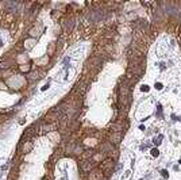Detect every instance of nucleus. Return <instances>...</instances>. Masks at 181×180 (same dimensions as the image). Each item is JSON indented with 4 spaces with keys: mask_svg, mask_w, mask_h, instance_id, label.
Returning a JSON list of instances; mask_svg holds the SVG:
<instances>
[{
    "mask_svg": "<svg viewBox=\"0 0 181 180\" xmlns=\"http://www.w3.org/2000/svg\"><path fill=\"white\" fill-rule=\"evenodd\" d=\"M162 176H164V177H168V172H166V171H162Z\"/></svg>",
    "mask_w": 181,
    "mask_h": 180,
    "instance_id": "5701e85b",
    "label": "nucleus"
},
{
    "mask_svg": "<svg viewBox=\"0 0 181 180\" xmlns=\"http://www.w3.org/2000/svg\"><path fill=\"white\" fill-rule=\"evenodd\" d=\"M100 149H102V152H103V153H110V154H111L112 152L115 150L114 145H112L110 141H105V142H103V144L100 145Z\"/></svg>",
    "mask_w": 181,
    "mask_h": 180,
    "instance_id": "6e6552de",
    "label": "nucleus"
},
{
    "mask_svg": "<svg viewBox=\"0 0 181 180\" xmlns=\"http://www.w3.org/2000/svg\"><path fill=\"white\" fill-rule=\"evenodd\" d=\"M80 168H81V171L83 172H91V171H93L96 168V164L93 163V161H91V160H85V161H83L81 164H80Z\"/></svg>",
    "mask_w": 181,
    "mask_h": 180,
    "instance_id": "39448f33",
    "label": "nucleus"
},
{
    "mask_svg": "<svg viewBox=\"0 0 181 180\" xmlns=\"http://www.w3.org/2000/svg\"><path fill=\"white\" fill-rule=\"evenodd\" d=\"M104 49L108 51V53H110V51H114V46H112L111 43H108V45H105V48H104Z\"/></svg>",
    "mask_w": 181,
    "mask_h": 180,
    "instance_id": "6ab92c4d",
    "label": "nucleus"
},
{
    "mask_svg": "<svg viewBox=\"0 0 181 180\" xmlns=\"http://www.w3.org/2000/svg\"><path fill=\"white\" fill-rule=\"evenodd\" d=\"M30 69H31V65H29V64H20L19 65V71L23 72V73H25V72H29Z\"/></svg>",
    "mask_w": 181,
    "mask_h": 180,
    "instance_id": "a211bd4d",
    "label": "nucleus"
},
{
    "mask_svg": "<svg viewBox=\"0 0 181 180\" xmlns=\"http://www.w3.org/2000/svg\"><path fill=\"white\" fill-rule=\"evenodd\" d=\"M29 35L30 38H38L39 35H41V33H39V30L37 29V26H34V27H31V29L29 30Z\"/></svg>",
    "mask_w": 181,
    "mask_h": 180,
    "instance_id": "4468645a",
    "label": "nucleus"
},
{
    "mask_svg": "<svg viewBox=\"0 0 181 180\" xmlns=\"http://www.w3.org/2000/svg\"><path fill=\"white\" fill-rule=\"evenodd\" d=\"M105 160V153H103V152H99V153H95L92 156V161L95 163V164H97V163H102V161Z\"/></svg>",
    "mask_w": 181,
    "mask_h": 180,
    "instance_id": "f8f14e48",
    "label": "nucleus"
},
{
    "mask_svg": "<svg viewBox=\"0 0 181 180\" xmlns=\"http://www.w3.org/2000/svg\"><path fill=\"white\" fill-rule=\"evenodd\" d=\"M151 154L154 156V157H158L159 156V152H158V149H153L151 150Z\"/></svg>",
    "mask_w": 181,
    "mask_h": 180,
    "instance_id": "aec40b11",
    "label": "nucleus"
},
{
    "mask_svg": "<svg viewBox=\"0 0 181 180\" xmlns=\"http://www.w3.org/2000/svg\"><path fill=\"white\" fill-rule=\"evenodd\" d=\"M114 158H105L104 161H102V164H100V169L103 172H111L112 168H114L115 163H114Z\"/></svg>",
    "mask_w": 181,
    "mask_h": 180,
    "instance_id": "20e7f679",
    "label": "nucleus"
},
{
    "mask_svg": "<svg viewBox=\"0 0 181 180\" xmlns=\"http://www.w3.org/2000/svg\"><path fill=\"white\" fill-rule=\"evenodd\" d=\"M87 91H88V85H87V83L84 80H80L76 83V85H74L73 91L72 92L76 93L77 96H83V95H85Z\"/></svg>",
    "mask_w": 181,
    "mask_h": 180,
    "instance_id": "f257e3e1",
    "label": "nucleus"
},
{
    "mask_svg": "<svg viewBox=\"0 0 181 180\" xmlns=\"http://www.w3.org/2000/svg\"><path fill=\"white\" fill-rule=\"evenodd\" d=\"M103 179V171L102 169H93L89 172L88 175V180H102Z\"/></svg>",
    "mask_w": 181,
    "mask_h": 180,
    "instance_id": "423d86ee",
    "label": "nucleus"
},
{
    "mask_svg": "<svg viewBox=\"0 0 181 180\" xmlns=\"http://www.w3.org/2000/svg\"><path fill=\"white\" fill-rule=\"evenodd\" d=\"M1 45H3V43H1V39H0V46H1Z\"/></svg>",
    "mask_w": 181,
    "mask_h": 180,
    "instance_id": "b1692460",
    "label": "nucleus"
},
{
    "mask_svg": "<svg viewBox=\"0 0 181 180\" xmlns=\"http://www.w3.org/2000/svg\"><path fill=\"white\" fill-rule=\"evenodd\" d=\"M0 90H7V85L3 83V81H0Z\"/></svg>",
    "mask_w": 181,
    "mask_h": 180,
    "instance_id": "412c9836",
    "label": "nucleus"
},
{
    "mask_svg": "<svg viewBox=\"0 0 181 180\" xmlns=\"http://www.w3.org/2000/svg\"><path fill=\"white\" fill-rule=\"evenodd\" d=\"M122 141V133H111L110 134V142L112 145H119Z\"/></svg>",
    "mask_w": 181,
    "mask_h": 180,
    "instance_id": "9d476101",
    "label": "nucleus"
},
{
    "mask_svg": "<svg viewBox=\"0 0 181 180\" xmlns=\"http://www.w3.org/2000/svg\"><path fill=\"white\" fill-rule=\"evenodd\" d=\"M93 156V153H92V150H84L83 153H81V158H83L84 161L87 160V158H89V157H92Z\"/></svg>",
    "mask_w": 181,
    "mask_h": 180,
    "instance_id": "f3484780",
    "label": "nucleus"
},
{
    "mask_svg": "<svg viewBox=\"0 0 181 180\" xmlns=\"http://www.w3.org/2000/svg\"><path fill=\"white\" fill-rule=\"evenodd\" d=\"M45 72L43 71H34L32 73H29V74H26V79L29 81H35V80H39L42 77V74H43Z\"/></svg>",
    "mask_w": 181,
    "mask_h": 180,
    "instance_id": "0eeeda50",
    "label": "nucleus"
},
{
    "mask_svg": "<svg viewBox=\"0 0 181 180\" xmlns=\"http://www.w3.org/2000/svg\"><path fill=\"white\" fill-rule=\"evenodd\" d=\"M57 50V43H54V42H51L50 45L48 46V56H53L54 51Z\"/></svg>",
    "mask_w": 181,
    "mask_h": 180,
    "instance_id": "dca6fc26",
    "label": "nucleus"
},
{
    "mask_svg": "<svg viewBox=\"0 0 181 180\" xmlns=\"http://www.w3.org/2000/svg\"><path fill=\"white\" fill-rule=\"evenodd\" d=\"M110 127H111L112 133H122V132H124V127L120 125V123H118V122L111 123V125H110Z\"/></svg>",
    "mask_w": 181,
    "mask_h": 180,
    "instance_id": "ddd939ff",
    "label": "nucleus"
},
{
    "mask_svg": "<svg viewBox=\"0 0 181 180\" xmlns=\"http://www.w3.org/2000/svg\"><path fill=\"white\" fill-rule=\"evenodd\" d=\"M57 130V122L56 123H41L39 126V134H48V133Z\"/></svg>",
    "mask_w": 181,
    "mask_h": 180,
    "instance_id": "f03ea898",
    "label": "nucleus"
},
{
    "mask_svg": "<svg viewBox=\"0 0 181 180\" xmlns=\"http://www.w3.org/2000/svg\"><path fill=\"white\" fill-rule=\"evenodd\" d=\"M141 90H142L143 92H147V91H149V87H147V85H142V88H141Z\"/></svg>",
    "mask_w": 181,
    "mask_h": 180,
    "instance_id": "4be33fe9",
    "label": "nucleus"
},
{
    "mask_svg": "<svg viewBox=\"0 0 181 180\" xmlns=\"http://www.w3.org/2000/svg\"><path fill=\"white\" fill-rule=\"evenodd\" d=\"M34 45H35V39L34 38H29V39H26L25 41V49L26 50H31L32 48H34Z\"/></svg>",
    "mask_w": 181,
    "mask_h": 180,
    "instance_id": "2eb2a0df",
    "label": "nucleus"
},
{
    "mask_svg": "<svg viewBox=\"0 0 181 180\" xmlns=\"http://www.w3.org/2000/svg\"><path fill=\"white\" fill-rule=\"evenodd\" d=\"M32 148H34L32 141H25V142H20L19 144V149H18V152H19L20 154H26V153H30V152L32 150Z\"/></svg>",
    "mask_w": 181,
    "mask_h": 180,
    "instance_id": "7ed1b4c3",
    "label": "nucleus"
},
{
    "mask_svg": "<svg viewBox=\"0 0 181 180\" xmlns=\"http://www.w3.org/2000/svg\"><path fill=\"white\" fill-rule=\"evenodd\" d=\"M12 65H15V61L14 60H6V61L0 62V71H8Z\"/></svg>",
    "mask_w": 181,
    "mask_h": 180,
    "instance_id": "9b49d317",
    "label": "nucleus"
},
{
    "mask_svg": "<svg viewBox=\"0 0 181 180\" xmlns=\"http://www.w3.org/2000/svg\"><path fill=\"white\" fill-rule=\"evenodd\" d=\"M119 93H120V98H130V88H128L127 83L120 84V87H119Z\"/></svg>",
    "mask_w": 181,
    "mask_h": 180,
    "instance_id": "1a4fd4ad",
    "label": "nucleus"
}]
</instances>
